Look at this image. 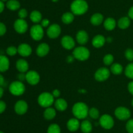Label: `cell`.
Masks as SVG:
<instances>
[{"label": "cell", "mask_w": 133, "mask_h": 133, "mask_svg": "<svg viewBox=\"0 0 133 133\" xmlns=\"http://www.w3.org/2000/svg\"><path fill=\"white\" fill-rule=\"evenodd\" d=\"M88 106L83 102H77L74 105L72 108V113L75 117L78 119H84L87 118L88 115Z\"/></svg>", "instance_id": "6da1fadb"}, {"label": "cell", "mask_w": 133, "mask_h": 133, "mask_svg": "<svg viewBox=\"0 0 133 133\" xmlns=\"http://www.w3.org/2000/svg\"><path fill=\"white\" fill-rule=\"evenodd\" d=\"M70 9L74 15H83L88 10V5L84 0H75L71 3Z\"/></svg>", "instance_id": "7a4b0ae2"}, {"label": "cell", "mask_w": 133, "mask_h": 133, "mask_svg": "<svg viewBox=\"0 0 133 133\" xmlns=\"http://www.w3.org/2000/svg\"><path fill=\"white\" fill-rule=\"evenodd\" d=\"M54 96L49 92H43L38 97V103L43 108H49L55 102Z\"/></svg>", "instance_id": "3957f363"}, {"label": "cell", "mask_w": 133, "mask_h": 133, "mask_svg": "<svg viewBox=\"0 0 133 133\" xmlns=\"http://www.w3.org/2000/svg\"><path fill=\"white\" fill-rule=\"evenodd\" d=\"M73 56L76 59L84 61L89 58L90 53L88 48L81 46L77 47L74 49V50L73 51Z\"/></svg>", "instance_id": "277c9868"}, {"label": "cell", "mask_w": 133, "mask_h": 133, "mask_svg": "<svg viewBox=\"0 0 133 133\" xmlns=\"http://www.w3.org/2000/svg\"><path fill=\"white\" fill-rule=\"evenodd\" d=\"M9 91L15 96H20L25 91V87L21 81H14L10 83L9 86Z\"/></svg>", "instance_id": "5b68a950"}, {"label": "cell", "mask_w": 133, "mask_h": 133, "mask_svg": "<svg viewBox=\"0 0 133 133\" xmlns=\"http://www.w3.org/2000/svg\"><path fill=\"white\" fill-rule=\"evenodd\" d=\"M44 27L40 24H35L31 27L30 35L33 40L39 41L41 40L44 35Z\"/></svg>", "instance_id": "8992f818"}, {"label": "cell", "mask_w": 133, "mask_h": 133, "mask_svg": "<svg viewBox=\"0 0 133 133\" xmlns=\"http://www.w3.org/2000/svg\"><path fill=\"white\" fill-rule=\"evenodd\" d=\"M99 124L103 129L109 130L111 129L114 125V119L109 114H104L101 116L99 118Z\"/></svg>", "instance_id": "52a82bcc"}, {"label": "cell", "mask_w": 133, "mask_h": 133, "mask_svg": "<svg viewBox=\"0 0 133 133\" xmlns=\"http://www.w3.org/2000/svg\"><path fill=\"white\" fill-rule=\"evenodd\" d=\"M114 114L117 119L121 121H125L129 119L131 117V111L127 108L124 106L118 107L115 110Z\"/></svg>", "instance_id": "ba28073f"}, {"label": "cell", "mask_w": 133, "mask_h": 133, "mask_svg": "<svg viewBox=\"0 0 133 133\" xmlns=\"http://www.w3.org/2000/svg\"><path fill=\"white\" fill-rule=\"evenodd\" d=\"M110 74V71L109 69L106 67L99 68L95 72V79L98 82H103L107 80L109 78Z\"/></svg>", "instance_id": "9c48e42d"}, {"label": "cell", "mask_w": 133, "mask_h": 133, "mask_svg": "<svg viewBox=\"0 0 133 133\" xmlns=\"http://www.w3.org/2000/svg\"><path fill=\"white\" fill-rule=\"evenodd\" d=\"M40 76L38 73L35 70H28L25 74V80L28 83L35 86L40 82Z\"/></svg>", "instance_id": "30bf717a"}, {"label": "cell", "mask_w": 133, "mask_h": 133, "mask_svg": "<svg viewBox=\"0 0 133 133\" xmlns=\"http://www.w3.org/2000/svg\"><path fill=\"white\" fill-rule=\"evenodd\" d=\"M14 28L17 33L19 34H23L28 29V24L24 19L18 18L14 22Z\"/></svg>", "instance_id": "8fae6325"}, {"label": "cell", "mask_w": 133, "mask_h": 133, "mask_svg": "<svg viewBox=\"0 0 133 133\" xmlns=\"http://www.w3.org/2000/svg\"><path fill=\"white\" fill-rule=\"evenodd\" d=\"M61 33V27L57 23H53L48 27L47 29V35L50 39H56Z\"/></svg>", "instance_id": "7c38bea8"}, {"label": "cell", "mask_w": 133, "mask_h": 133, "mask_svg": "<svg viewBox=\"0 0 133 133\" xmlns=\"http://www.w3.org/2000/svg\"><path fill=\"white\" fill-rule=\"evenodd\" d=\"M28 104L27 102L23 100H19L16 102L14 106V110L18 115H23L27 112Z\"/></svg>", "instance_id": "4fadbf2b"}, {"label": "cell", "mask_w": 133, "mask_h": 133, "mask_svg": "<svg viewBox=\"0 0 133 133\" xmlns=\"http://www.w3.org/2000/svg\"><path fill=\"white\" fill-rule=\"evenodd\" d=\"M61 44L65 49L71 50L75 47V42L71 36L65 35L61 39Z\"/></svg>", "instance_id": "5bb4252c"}, {"label": "cell", "mask_w": 133, "mask_h": 133, "mask_svg": "<svg viewBox=\"0 0 133 133\" xmlns=\"http://www.w3.org/2000/svg\"><path fill=\"white\" fill-rule=\"evenodd\" d=\"M18 53L22 57H28L32 53V48L26 43H22L18 47Z\"/></svg>", "instance_id": "9a60e30c"}, {"label": "cell", "mask_w": 133, "mask_h": 133, "mask_svg": "<svg viewBox=\"0 0 133 133\" xmlns=\"http://www.w3.org/2000/svg\"><path fill=\"white\" fill-rule=\"evenodd\" d=\"M49 50H50L49 46L47 43H41L36 48V54L40 57H45L46 55L48 54Z\"/></svg>", "instance_id": "2e32d148"}, {"label": "cell", "mask_w": 133, "mask_h": 133, "mask_svg": "<svg viewBox=\"0 0 133 133\" xmlns=\"http://www.w3.org/2000/svg\"><path fill=\"white\" fill-rule=\"evenodd\" d=\"M76 40L81 45H84L88 41V34L84 30H80L76 35Z\"/></svg>", "instance_id": "e0dca14e"}, {"label": "cell", "mask_w": 133, "mask_h": 133, "mask_svg": "<svg viewBox=\"0 0 133 133\" xmlns=\"http://www.w3.org/2000/svg\"><path fill=\"white\" fill-rule=\"evenodd\" d=\"M67 128L70 131L75 132L80 128L81 123L79 119L76 117L71 118L67 122Z\"/></svg>", "instance_id": "ac0fdd59"}, {"label": "cell", "mask_w": 133, "mask_h": 133, "mask_svg": "<svg viewBox=\"0 0 133 133\" xmlns=\"http://www.w3.org/2000/svg\"><path fill=\"white\" fill-rule=\"evenodd\" d=\"M106 39L102 35H97L93 38L92 44L94 47L96 48H99L103 46L105 43H106Z\"/></svg>", "instance_id": "d6986e66"}, {"label": "cell", "mask_w": 133, "mask_h": 133, "mask_svg": "<svg viewBox=\"0 0 133 133\" xmlns=\"http://www.w3.org/2000/svg\"><path fill=\"white\" fill-rule=\"evenodd\" d=\"M16 69L19 72L25 73L29 70V63L26 60L23 59H19L16 61Z\"/></svg>", "instance_id": "ffe728a7"}, {"label": "cell", "mask_w": 133, "mask_h": 133, "mask_svg": "<svg viewBox=\"0 0 133 133\" xmlns=\"http://www.w3.org/2000/svg\"><path fill=\"white\" fill-rule=\"evenodd\" d=\"M55 107L56 109L61 112L66 110L68 108V103L66 100L62 98H58L54 102Z\"/></svg>", "instance_id": "44dd1931"}, {"label": "cell", "mask_w": 133, "mask_h": 133, "mask_svg": "<svg viewBox=\"0 0 133 133\" xmlns=\"http://www.w3.org/2000/svg\"><path fill=\"white\" fill-rule=\"evenodd\" d=\"M103 16L101 13H95L91 16L90 22L93 26H99L103 22Z\"/></svg>", "instance_id": "7402d4cb"}, {"label": "cell", "mask_w": 133, "mask_h": 133, "mask_svg": "<svg viewBox=\"0 0 133 133\" xmlns=\"http://www.w3.org/2000/svg\"><path fill=\"white\" fill-rule=\"evenodd\" d=\"M10 62L6 56H0V72H5L9 69Z\"/></svg>", "instance_id": "603a6c76"}, {"label": "cell", "mask_w": 133, "mask_h": 133, "mask_svg": "<svg viewBox=\"0 0 133 133\" xmlns=\"http://www.w3.org/2000/svg\"><path fill=\"white\" fill-rule=\"evenodd\" d=\"M104 27L107 31H112L116 26V22L113 18H107L104 21Z\"/></svg>", "instance_id": "cb8c5ba5"}, {"label": "cell", "mask_w": 133, "mask_h": 133, "mask_svg": "<svg viewBox=\"0 0 133 133\" xmlns=\"http://www.w3.org/2000/svg\"><path fill=\"white\" fill-rule=\"evenodd\" d=\"M56 110L55 108L52 107L45 108L44 112V117L46 120H52L56 116Z\"/></svg>", "instance_id": "d4e9b609"}, {"label": "cell", "mask_w": 133, "mask_h": 133, "mask_svg": "<svg viewBox=\"0 0 133 133\" xmlns=\"http://www.w3.org/2000/svg\"><path fill=\"white\" fill-rule=\"evenodd\" d=\"M130 24H131V20L129 17H122L118 22V26L122 29H125L128 28Z\"/></svg>", "instance_id": "484cf974"}, {"label": "cell", "mask_w": 133, "mask_h": 133, "mask_svg": "<svg viewBox=\"0 0 133 133\" xmlns=\"http://www.w3.org/2000/svg\"><path fill=\"white\" fill-rule=\"evenodd\" d=\"M80 129L83 133H90L92 130V125L88 120H84L81 123Z\"/></svg>", "instance_id": "4316f807"}, {"label": "cell", "mask_w": 133, "mask_h": 133, "mask_svg": "<svg viewBox=\"0 0 133 133\" xmlns=\"http://www.w3.org/2000/svg\"><path fill=\"white\" fill-rule=\"evenodd\" d=\"M42 16L40 12L38 10H33L31 12V14H30V19L32 21L33 23H38L39 22H41L42 20Z\"/></svg>", "instance_id": "83f0119b"}, {"label": "cell", "mask_w": 133, "mask_h": 133, "mask_svg": "<svg viewBox=\"0 0 133 133\" xmlns=\"http://www.w3.org/2000/svg\"><path fill=\"white\" fill-rule=\"evenodd\" d=\"M61 19L64 23L67 25L70 24V23H72L73 21L74 20V14L70 12H67V13L63 14Z\"/></svg>", "instance_id": "f1b7e54d"}, {"label": "cell", "mask_w": 133, "mask_h": 133, "mask_svg": "<svg viewBox=\"0 0 133 133\" xmlns=\"http://www.w3.org/2000/svg\"><path fill=\"white\" fill-rule=\"evenodd\" d=\"M123 66L121 64L118 63L112 64V65H111V66H110V72L112 74H116V75L121 74L123 72Z\"/></svg>", "instance_id": "f546056e"}, {"label": "cell", "mask_w": 133, "mask_h": 133, "mask_svg": "<svg viewBox=\"0 0 133 133\" xmlns=\"http://www.w3.org/2000/svg\"><path fill=\"white\" fill-rule=\"evenodd\" d=\"M6 6L9 10H16L20 7V3L17 0H9L6 3Z\"/></svg>", "instance_id": "4dcf8cb0"}, {"label": "cell", "mask_w": 133, "mask_h": 133, "mask_svg": "<svg viewBox=\"0 0 133 133\" xmlns=\"http://www.w3.org/2000/svg\"><path fill=\"white\" fill-rule=\"evenodd\" d=\"M48 133H61V127L58 124L53 123L49 126L48 129Z\"/></svg>", "instance_id": "1f68e13d"}, {"label": "cell", "mask_w": 133, "mask_h": 133, "mask_svg": "<svg viewBox=\"0 0 133 133\" xmlns=\"http://www.w3.org/2000/svg\"><path fill=\"white\" fill-rule=\"evenodd\" d=\"M125 74L127 78L133 80V63L127 65L125 69Z\"/></svg>", "instance_id": "d6a6232c"}, {"label": "cell", "mask_w": 133, "mask_h": 133, "mask_svg": "<svg viewBox=\"0 0 133 133\" xmlns=\"http://www.w3.org/2000/svg\"><path fill=\"white\" fill-rule=\"evenodd\" d=\"M88 115H89V116L92 119H97L99 117V110L97 108L93 107V108H91L90 109H89Z\"/></svg>", "instance_id": "836d02e7"}, {"label": "cell", "mask_w": 133, "mask_h": 133, "mask_svg": "<svg viewBox=\"0 0 133 133\" xmlns=\"http://www.w3.org/2000/svg\"><path fill=\"white\" fill-rule=\"evenodd\" d=\"M114 56L113 55L110 54V53H108V54L105 55L103 57V63L105 65L109 66V65H112V63L114 61Z\"/></svg>", "instance_id": "e575fe53"}, {"label": "cell", "mask_w": 133, "mask_h": 133, "mask_svg": "<svg viewBox=\"0 0 133 133\" xmlns=\"http://www.w3.org/2000/svg\"><path fill=\"white\" fill-rule=\"evenodd\" d=\"M6 53H7L9 56H14L18 53V48H16L15 46H11L8 47L7 49L6 50Z\"/></svg>", "instance_id": "d590c367"}, {"label": "cell", "mask_w": 133, "mask_h": 133, "mask_svg": "<svg viewBox=\"0 0 133 133\" xmlns=\"http://www.w3.org/2000/svg\"><path fill=\"white\" fill-rule=\"evenodd\" d=\"M125 56L126 59L129 61H133V50L131 48H128L125 52Z\"/></svg>", "instance_id": "8d00e7d4"}, {"label": "cell", "mask_w": 133, "mask_h": 133, "mask_svg": "<svg viewBox=\"0 0 133 133\" xmlns=\"http://www.w3.org/2000/svg\"><path fill=\"white\" fill-rule=\"evenodd\" d=\"M126 130L128 133H133V119L128 120L126 124Z\"/></svg>", "instance_id": "74e56055"}, {"label": "cell", "mask_w": 133, "mask_h": 133, "mask_svg": "<svg viewBox=\"0 0 133 133\" xmlns=\"http://www.w3.org/2000/svg\"><path fill=\"white\" fill-rule=\"evenodd\" d=\"M27 14H28V13H27V10L25 9H20L19 10V12H18V16L21 19H24V18H25L27 16Z\"/></svg>", "instance_id": "f35d334b"}, {"label": "cell", "mask_w": 133, "mask_h": 133, "mask_svg": "<svg viewBox=\"0 0 133 133\" xmlns=\"http://www.w3.org/2000/svg\"><path fill=\"white\" fill-rule=\"evenodd\" d=\"M6 31V26L2 22H0V36H3Z\"/></svg>", "instance_id": "ab89813d"}, {"label": "cell", "mask_w": 133, "mask_h": 133, "mask_svg": "<svg viewBox=\"0 0 133 133\" xmlns=\"http://www.w3.org/2000/svg\"><path fill=\"white\" fill-rule=\"evenodd\" d=\"M49 23H50V22L48 19H43L41 21V26H42L43 27H47L49 26Z\"/></svg>", "instance_id": "60d3db41"}, {"label": "cell", "mask_w": 133, "mask_h": 133, "mask_svg": "<svg viewBox=\"0 0 133 133\" xmlns=\"http://www.w3.org/2000/svg\"><path fill=\"white\" fill-rule=\"evenodd\" d=\"M6 103L4 101L0 100V114L2 113L6 109Z\"/></svg>", "instance_id": "b9f144b4"}, {"label": "cell", "mask_w": 133, "mask_h": 133, "mask_svg": "<svg viewBox=\"0 0 133 133\" xmlns=\"http://www.w3.org/2000/svg\"><path fill=\"white\" fill-rule=\"evenodd\" d=\"M52 95L54 96V98H58L60 96H61V91L58 89H54L52 92Z\"/></svg>", "instance_id": "7bdbcfd3"}, {"label": "cell", "mask_w": 133, "mask_h": 133, "mask_svg": "<svg viewBox=\"0 0 133 133\" xmlns=\"http://www.w3.org/2000/svg\"><path fill=\"white\" fill-rule=\"evenodd\" d=\"M127 87H128V90L130 93L133 95V81H131L129 83Z\"/></svg>", "instance_id": "ee69618b"}, {"label": "cell", "mask_w": 133, "mask_h": 133, "mask_svg": "<svg viewBox=\"0 0 133 133\" xmlns=\"http://www.w3.org/2000/svg\"><path fill=\"white\" fill-rule=\"evenodd\" d=\"M18 79H19V81H21V82H22V81L25 80V73L20 72L19 74H18Z\"/></svg>", "instance_id": "f6af8a7d"}, {"label": "cell", "mask_w": 133, "mask_h": 133, "mask_svg": "<svg viewBox=\"0 0 133 133\" xmlns=\"http://www.w3.org/2000/svg\"><path fill=\"white\" fill-rule=\"evenodd\" d=\"M128 15L130 19H132L133 20V6L132 7L130 8L128 12Z\"/></svg>", "instance_id": "bcb514c9"}, {"label": "cell", "mask_w": 133, "mask_h": 133, "mask_svg": "<svg viewBox=\"0 0 133 133\" xmlns=\"http://www.w3.org/2000/svg\"><path fill=\"white\" fill-rule=\"evenodd\" d=\"M75 59V57H74V56H68L67 59H66V61H68V63H72L73 61H74Z\"/></svg>", "instance_id": "7dc6e473"}, {"label": "cell", "mask_w": 133, "mask_h": 133, "mask_svg": "<svg viewBox=\"0 0 133 133\" xmlns=\"http://www.w3.org/2000/svg\"><path fill=\"white\" fill-rule=\"evenodd\" d=\"M4 8H5V5H4L3 2L0 0V13L3 11Z\"/></svg>", "instance_id": "c3c4849f"}, {"label": "cell", "mask_w": 133, "mask_h": 133, "mask_svg": "<svg viewBox=\"0 0 133 133\" xmlns=\"http://www.w3.org/2000/svg\"><path fill=\"white\" fill-rule=\"evenodd\" d=\"M5 83V79L1 74H0V86H3Z\"/></svg>", "instance_id": "681fc988"}, {"label": "cell", "mask_w": 133, "mask_h": 133, "mask_svg": "<svg viewBox=\"0 0 133 133\" xmlns=\"http://www.w3.org/2000/svg\"><path fill=\"white\" fill-rule=\"evenodd\" d=\"M3 92H4L3 89L0 86V99H1V98L2 97L3 95Z\"/></svg>", "instance_id": "f907efd6"}, {"label": "cell", "mask_w": 133, "mask_h": 133, "mask_svg": "<svg viewBox=\"0 0 133 133\" xmlns=\"http://www.w3.org/2000/svg\"><path fill=\"white\" fill-rule=\"evenodd\" d=\"M52 1H53V2H57V1H58V0H52Z\"/></svg>", "instance_id": "816d5d0a"}, {"label": "cell", "mask_w": 133, "mask_h": 133, "mask_svg": "<svg viewBox=\"0 0 133 133\" xmlns=\"http://www.w3.org/2000/svg\"><path fill=\"white\" fill-rule=\"evenodd\" d=\"M131 105H132V107H133V99L132 100V101H131Z\"/></svg>", "instance_id": "f5cc1de1"}, {"label": "cell", "mask_w": 133, "mask_h": 133, "mask_svg": "<svg viewBox=\"0 0 133 133\" xmlns=\"http://www.w3.org/2000/svg\"><path fill=\"white\" fill-rule=\"evenodd\" d=\"M1 1H3V2H5V1H6L7 0H1Z\"/></svg>", "instance_id": "db71d44e"}, {"label": "cell", "mask_w": 133, "mask_h": 133, "mask_svg": "<svg viewBox=\"0 0 133 133\" xmlns=\"http://www.w3.org/2000/svg\"><path fill=\"white\" fill-rule=\"evenodd\" d=\"M0 133H4V132H3L2 131H0Z\"/></svg>", "instance_id": "11a10c76"}]
</instances>
